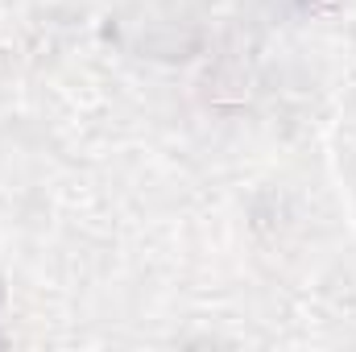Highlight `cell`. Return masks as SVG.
Listing matches in <instances>:
<instances>
[{
    "mask_svg": "<svg viewBox=\"0 0 356 352\" xmlns=\"http://www.w3.org/2000/svg\"><path fill=\"white\" fill-rule=\"evenodd\" d=\"M302 4H307L311 13H332V8H336L340 0H302Z\"/></svg>",
    "mask_w": 356,
    "mask_h": 352,
    "instance_id": "cell-1",
    "label": "cell"
}]
</instances>
